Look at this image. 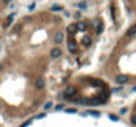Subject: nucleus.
<instances>
[{"label": "nucleus", "mask_w": 136, "mask_h": 127, "mask_svg": "<svg viewBox=\"0 0 136 127\" xmlns=\"http://www.w3.org/2000/svg\"><path fill=\"white\" fill-rule=\"evenodd\" d=\"M24 32L23 24L13 26L7 51L0 58V114L8 118H25L45 102V72L57 47L54 36Z\"/></svg>", "instance_id": "1"}, {"label": "nucleus", "mask_w": 136, "mask_h": 127, "mask_svg": "<svg viewBox=\"0 0 136 127\" xmlns=\"http://www.w3.org/2000/svg\"><path fill=\"white\" fill-rule=\"evenodd\" d=\"M103 69L116 85H136V24L118 41Z\"/></svg>", "instance_id": "2"}, {"label": "nucleus", "mask_w": 136, "mask_h": 127, "mask_svg": "<svg viewBox=\"0 0 136 127\" xmlns=\"http://www.w3.org/2000/svg\"><path fill=\"white\" fill-rule=\"evenodd\" d=\"M64 97L68 101L78 105L98 106L108 101L110 87L100 78H94L90 76L78 77L73 83L66 86Z\"/></svg>", "instance_id": "3"}, {"label": "nucleus", "mask_w": 136, "mask_h": 127, "mask_svg": "<svg viewBox=\"0 0 136 127\" xmlns=\"http://www.w3.org/2000/svg\"><path fill=\"white\" fill-rule=\"evenodd\" d=\"M130 123L132 127H136V99L132 105V109H131V113H130Z\"/></svg>", "instance_id": "4"}, {"label": "nucleus", "mask_w": 136, "mask_h": 127, "mask_svg": "<svg viewBox=\"0 0 136 127\" xmlns=\"http://www.w3.org/2000/svg\"><path fill=\"white\" fill-rule=\"evenodd\" d=\"M50 53H52V57H53V58H58V57L62 54V49L57 45V47H54V48L52 49V52H50Z\"/></svg>", "instance_id": "5"}, {"label": "nucleus", "mask_w": 136, "mask_h": 127, "mask_svg": "<svg viewBox=\"0 0 136 127\" xmlns=\"http://www.w3.org/2000/svg\"><path fill=\"white\" fill-rule=\"evenodd\" d=\"M75 26H77V30H78V32H83V30H86V28H87L85 21H78L75 24Z\"/></svg>", "instance_id": "6"}, {"label": "nucleus", "mask_w": 136, "mask_h": 127, "mask_svg": "<svg viewBox=\"0 0 136 127\" xmlns=\"http://www.w3.org/2000/svg\"><path fill=\"white\" fill-rule=\"evenodd\" d=\"M52 9H53V11H60V9H62V7H60V5H53Z\"/></svg>", "instance_id": "7"}, {"label": "nucleus", "mask_w": 136, "mask_h": 127, "mask_svg": "<svg viewBox=\"0 0 136 127\" xmlns=\"http://www.w3.org/2000/svg\"><path fill=\"white\" fill-rule=\"evenodd\" d=\"M11 1H12V0H4V3H5V4H8V3H11Z\"/></svg>", "instance_id": "8"}]
</instances>
